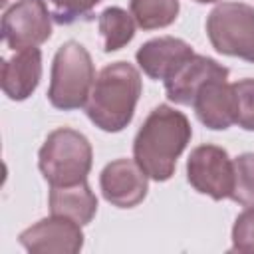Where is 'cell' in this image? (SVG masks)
<instances>
[{
  "mask_svg": "<svg viewBox=\"0 0 254 254\" xmlns=\"http://www.w3.org/2000/svg\"><path fill=\"white\" fill-rule=\"evenodd\" d=\"M187 181L196 192L212 200L230 198L234 189V161L218 145H198L187 159Z\"/></svg>",
  "mask_w": 254,
  "mask_h": 254,
  "instance_id": "obj_6",
  "label": "cell"
},
{
  "mask_svg": "<svg viewBox=\"0 0 254 254\" xmlns=\"http://www.w3.org/2000/svg\"><path fill=\"white\" fill-rule=\"evenodd\" d=\"M135 20L131 12L121 6H109L97 16V30L101 36V46L105 54L125 48L135 36Z\"/></svg>",
  "mask_w": 254,
  "mask_h": 254,
  "instance_id": "obj_15",
  "label": "cell"
},
{
  "mask_svg": "<svg viewBox=\"0 0 254 254\" xmlns=\"http://www.w3.org/2000/svg\"><path fill=\"white\" fill-rule=\"evenodd\" d=\"M192 127L189 117L171 107L157 105L149 111L133 139V159L149 179L165 183L175 175L177 159L190 143Z\"/></svg>",
  "mask_w": 254,
  "mask_h": 254,
  "instance_id": "obj_1",
  "label": "cell"
},
{
  "mask_svg": "<svg viewBox=\"0 0 254 254\" xmlns=\"http://www.w3.org/2000/svg\"><path fill=\"white\" fill-rule=\"evenodd\" d=\"M52 22L46 0H16L2 14V38L14 52L38 48L50 40Z\"/></svg>",
  "mask_w": 254,
  "mask_h": 254,
  "instance_id": "obj_7",
  "label": "cell"
},
{
  "mask_svg": "<svg viewBox=\"0 0 254 254\" xmlns=\"http://www.w3.org/2000/svg\"><path fill=\"white\" fill-rule=\"evenodd\" d=\"M129 10L141 30H161L177 20L181 4L179 0H129Z\"/></svg>",
  "mask_w": 254,
  "mask_h": 254,
  "instance_id": "obj_16",
  "label": "cell"
},
{
  "mask_svg": "<svg viewBox=\"0 0 254 254\" xmlns=\"http://www.w3.org/2000/svg\"><path fill=\"white\" fill-rule=\"evenodd\" d=\"M190 107L194 109L196 119L212 131H224L234 125V97L228 75L208 79L196 91Z\"/></svg>",
  "mask_w": 254,
  "mask_h": 254,
  "instance_id": "obj_11",
  "label": "cell"
},
{
  "mask_svg": "<svg viewBox=\"0 0 254 254\" xmlns=\"http://www.w3.org/2000/svg\"><path fill=\"white\" fill-rule=\"evenodd\" d=\"M93 165L89 139L71 129L60 127L48 133L38 151V169L50 187H67L87 181Z\"/></svg>",
  "mask_w": 254,
  "mask_h": 254,
  "instance_id": "obj_3",
  "label": "cell"
},
{
  "mask_svg": "<svg viewBox=\"0 0 254 254\" xmlns=\"http://www.w3.org/2000/svg\"><path fill=\"white\" fill-rule=\"evenodd\" d=\"M6 2H8V0H2V4H6Z\"/></svg>",
  "mask_w": 254,
  "mask_h": 254,
  "instance_id": "obj_22",
  "label": "cell"
},
{
  "mask_svg": "<svg viewBox=\"0 0 254 254\" xmlns=\"http://www.w3.org/2000/svg\"><path fill=\"white\" fill-rule=\"evenodd\" d=\"M192 56H194V50L185 40L175 36H159L145 42L137 50L135 60L147 77L167 81Z\"/></svg>",
  "mask_w": 254,
  "mask_h": 254,
  "instance_id": "obj_10",
  "label": "cell"
},
{
  "mask_svg": "<svg viewBox=\"0 0 254 254\" xmlns=\"http://www.w3.org/2000/svg\"><path fill=\"white\" fill-rule=\"evenodd\" d=\"M234 161V189L230 200L240 206H254V153H242Z\"/></svg>",
  "mask_w": 254,
  "mask_h": 254,
  "instance_id": "obj_17",
  "label": "cell"
},
{
  "mask_svg": "<svg viewBox=\"0 0 254 254\" xmlns=\"http://www.w3.org/2000/svg\"><path fill=\"white\" fill-rule=\"evenodd\" d=\"M206 36L222 56L254 64V6L220 2L206 16Z\"/></svg>",
  "mask_w": 254,
  "mask_h": 254,
  "instance_id": "obj_5",
  "label": "cell"
},
{
  "mask_svg": "<svg viewBox=\"0 0 254 254\" xmlns=\"http://www.w3.org/2000/svg\"><path fill=\"white\" fill-rule=\"evenodd\" d=\"M42 79V52L40 48L18 50L2 64V91L12 101L28 99Z\"/></svg>",
  "mask_w": 254,
  "mask_h": 254,
  "instance_id": "obj_13",
  "label": "cell"
},
{
  "mask_svg": "<svg viewBox=\"0 0 254 254\" xmlns=\"http://www.w3.org/2000/svg\"><path fill=\"white\" fill-rule=\"evenodd\" d=\"M99 189L111 206L133 208L145 200L149 192V177L135 159H115L103 167Z\"/></svg>",
  "mask_w": 254,
  "mask_h": 254,
  "instance_id": "obj_9",
  "label": "cell"
},
{
  "mask_svg": "<svg viewBox=\"0 0 254 254\" xmlns=\"http://www.w3.org/2000/svg\"><path fill=\"white\" fill-rule=\"evenodd\" d=\"M234 123L244 131H254V79L244 77L232 83Z\"/></svg>",
  "mask_w": 254,
  "mask_h": 254,
  "instance_id": "obj_18",
  "label": "cell"
},
{
  "mask_svg": "<svg viewBox=\"0 0 254 254\" xmlns=\"http://www.w3.org/2000/svg\"><path fill=\"white\" fill-rule=\"evenodd\" d=\"M194 2H198V4H212V2H218V0H194Z\"/></svg>",
  "mask_w": 254,
  "mask_h": 254,
  "instance_id": "obj_21",
  "label": "cell"
},
{
  "mask_svg": "<svg viewBox=\"0 0 254 254\" xmlns=\"http://www.w3.org/2000/svg\"><path fill=\"white\" fill-rule=\"evenodd\" d=\"M93 83L95 67L89 52L75 40L64 42L52 60L48 87L50 105L62 111L85 107Z\"/></svg>",
  "mask_w": 254,
  "mask_h": 254,
  "instance_id": "obj_4",
  "label": "cell"
},
{
  "mask_svg": "<svg viewBox=\"0 0 254 254\" xmlns=\"http://www.w3.org/2000/svg\"><path fill=\"white\" fill-rule=\"evenodd\" d=\"M52 6V16L56 24L69 26L89 14L101 0H48Z\"/></svg>",
  "mask_w": 254,
  "mask_h": 254,
  "instance_id": "obj_19",
  "label": "cell"
},
{
  "mask_svg": "<svg viewBox=\"0 0 254 254\" xmlns=\"http://www.w3.org/2000/svg\"><path fill=\"white\" fill-rule=\"evenodd\" d=\"M228 75V67L218 64L214 58L194 54L187 64L179 67V71L165 81V91L169 101L177 105H190L196 91L212 77Z\"/></svg>",
  "mask_w": 254,
  "mask_h": 254,
  "instance_id": "obj_12",
  "label": "cell"
},
{
  "mask_svg": "<svg viewBox=\"0 0 254 254\" xmlns=\"http://www.w3.org/2000/svg\"><path fill=\"white\" fill-rule=\"evenodd\" d=\"M232 252H254V206H246L232 224Z\"/></svg>",
  "mask_w": 254,
  "mask_h": 254,
  "instance_id": "obj_20",
  "label": "cell"
},
{
  "mask_svg": "<svg viewBox=\"0 0 254 254\" xmlns=\"http://www.w3.org/2000/svg\"><path fill=\"white\" fill-rule=\"evenodd\" d=\"M18 242L32 254H77L83 248V232L75 220L52 214L24 228Z\"/></svg>",
  "mask_w": 254,
  "mask_h": 254,
  "instance_id": "obj_8",
  "label": "cell"
},
{
  "mask_svg": "<svg viewBox=\"0 0 254 254\" xmlns=\"http://www.w3.org/2000/svg\"><path fill=\"white\" fill-rule=\"evenodd\" d=\"M141 91L139 69L129 62H113L97 73L85 103V115L97 129L119 133L133 121Z\"/></svg>",
  "mask_w": 254,
  "mask_h": 254,
  "instance_id": "obj_2",
  "label": "cell"
},
{
  "mask_svg": "<svg viewBox=\"0 0 254 254\" xmlns=\"http://www.w3.org/2000/svg\"><path fill=\"white\" fill-rule=\"evenodd\" d=\"M48 206L52 214L67 216L77 224L85 226L97 214V196L87 181L67 187H50Z\"/></svg>",
  "mask_w": 254,
  "mask_h": 254,
  "instance_id": "obj_14",
  "label": "cell"
}]
</instances>
